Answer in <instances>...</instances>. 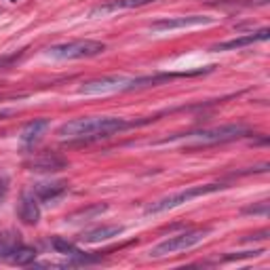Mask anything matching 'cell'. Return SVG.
<instances>
[{"mask_svg":"<svg viewBox=\"0 0 270 270\" xmlns=\"http://www.w3.org/2000/svg\"><path fill=\"white\" fill-rule=\"evenodd\" d=\"M144 123H148V120H127L123 116H85L63 123L57 129V135L66 141H93L133 129V127Z\"/></svg>","mask_w":270,"mask_h":270,"instance_id":"obj_1","label":"cell"},{"mask_svg":"<svg viewBox=\"0 0 270 270\" xmlns=\"http://www.w3.org/2000/svg\"><path fill=\"white\" fill-rule=\"evenodd\" d=\"M249 129L245 125H222V127H211V129H201L184 135H175V137L163 139V144L169 141H182L184 148H205V146H217V144H228V141H236L245 137Z\"/></svg>","mask_w":270,"mask_h":270,"instance_id":"obj_2","label":"cell"},{"mask_svg":"<svg viewBox=\"0 0 270 270\" xmlns=\"http://www.w3.org/2000/svg\"><path fill=\"white\" fill-rule=\"evenodd\" d=\"M226 186L224 184H203V186H190V188L186 190H179L175 194H169L165 198H160V201L148 205L144 213L146 215H158V213H165V211L169 209H175V207H182V205L194 201L198 196H205V194H213L217 190H224Z\"/></svg>","mask_w":270,"mask_h":270,"instance_id":"obj_3","label":"cell"},{"mask_svg":"<svg viewBox=\"0 0 270 270\" xmlns=\"http://www.w3.org/2000/svg\"><path fill=\"white\" fill-rule=\"evenodd\" d=\"M209 234V230L205 228H196V230H186V232H179V234H173L169 239L160 241L158 245H154L150 249V258H165V255H173V253H179V251H186V249H192L196 247L198 243L205 241V236Z\"/></svg>","mask_w":270,"mask_h":270,"instance_id":"obj_4","label":"cell"},{"mask_svg":"<svg viewBox=\"0 0 270 270\" xmlns=\"http://www.w3.org/2000/svg\"><path fill=\"white\" fill-rule=\"evenodd\" d=\"M104 51L106 44L99 40H70L49 47L47 57H53V59H87V57L101 55Z\"/></svg>","mask_w":270,"mask_h":270,"instance_id":"obj_5","label":"cell"},{"mask_svg":"<svg viewBox=\"0 0 270 270\" xmlns=\"http://www.w3.org/2000/svg\"><path fill=\"white\" fill-rule=\"evenodd\" d=\"M129 89V78L127 76H99V78H91L82 82L78 87L80 95H104V93H116V91H127Z\"/></svg>","mask_w":270,"mask_h":270,"instance_id":"obj_6","label":"cell"},{"mask_svg":"<svg viewBox=\"0 0 270 270\" xmlns=\"http://www.w3.org/2000/svg\"><path fill=\"white\" fill-rule=\"evenodd\" d=\"M213 17L207 15H186V17H169V19H156L150 23L152 32H171V30H184V28H196V25H209L213 23Z\"/></svg>","mask_w":270,"mask_h":270,"instance_id":"obj_7","label":"cell"},{"mask_svg":"<svg viewBox=\"0 0 270 270\" xmlns=\"http://www.w3.org/2000/svg\"><path fill=\"white\" fill-rule=\"evenodd\" d=\"M28 171H36V173H53V171H61L68 167V160L59 156L57 152H40L34 154L30 160H25Z\"/></svg>","mask_w":270,"mask_h":270,"instance_id":"obj_8","label":"cell"},{"mask_svg":"<svg viewBox=\"0 0 270 270\" xmlns=\"http://www.w3.org/2000/svg\"><path fill=\"white\" fill-rule=\"evenodd\" d=\"M268 38H270V30L262 28L260 32H251V34L232 38V40L217 42V44L211 47V51H234V49H243V47H249V44H255V42H264V40H268Z\"/></svg>","mask_w":270,"mask_h":270,"instance_id":"obj_9","label":"cell"},{"mask_svg":"<svg viewBox=\"0 0 270 270\" xmlns=\"http://www.w3.org/2000/svg\"><path fill=\"white\" fill-rule=\"evenodd\" d=\"M49 127H51V120L49 118H34V120H30V123L21 129V133H19V139H21L23 146H36L38 141L42 139V135L49 131Z\"/></svg>","mask_w":270,"mask_h":270,"instance_id":"obj_10","label":"cell"},{"mask_svg":"<svg viewBox=\"0 0 270 270\" xmlns=\"http://www.w3.org/2000/svg\"><path fill=\"white\" fill-rule=\"evenodd\" d=\"M17 215L23 224L36 226V224L40 222V205H38V198L34 194H28V192H25V194L21 196V201H19Z\"/></svg>","mask_w":270,"mask_h":270,"instance_id":"obj_11","label":"cell"},{"mask_svg":"<svg viewBox=\"0 0 270 270\" xmlns=\"http://www.w3.org/2000/svg\"><path fill=\"white\" fill-rule=\"evenodd\" d=\"M68 192V184L66 182H40L34 186L32 194H34L38 201L49 203V201H57Z\"/></svg>","mask_w":270,"mask_h":270,"instance_id":"obj_12","label":"cell"},{"mask_svg":"<svg viewBox=\"0 0 270 270\" xmlns=\"http://www.w3.org/2000/svg\"><path fill=\"white\" fill-rule=\"evenodd\" d=\"M154 0H110L106 4H99L91 11V17L95 15H108V13H116V11H125V9H137V6L150 4Z\"/></svg>","mask_w":270,"mask_h":270,"instance_id":"obj_13","label":"cell"},{"mask_svg":"<svg viewBox=\"0 0 270 270\" xmlns=\"http://www.w3.org/2000/svg\"><path fill=\"white\" fill-rule=\"evenodd\" d=\"M123 232H125L123 226H97V228H91V230H87V232H82L80 241L82 243H101V241H110Z\"/></svg>","mask_w":270,"mask_h":270,"instance_id":"obj_14","label":"cell"},{"mask_svg":"<svg viewBox=\"0 0 270 270\" xmlns=\"http://www.w3.org/2000/svg\"><path fill=\"white\" fill-rule=\"evenodd\" d=\"M51 247H53L57 253L66 255V258H74V255L82 253L80 249L74 245V243H70V241H66V239H61V236H57V239H53V241H51Z\"/></svg>","mask_w":270,"mask_h":270,"instance_id":"obj_15","label":"cell"},{"mask_svg":"<svg viewBox=\"0 0 270 270\" xmlns=\"http://www.w3.org/2000/svg\"><path fill=\"white\" fill-rule=\"evenodd\" d=\"M108 209V205H91V207H87V209H80V211H76V213L70 215V222H78V220H91V217L95 215H99V213H104V211Z\"/></svg>","mask_w":270,"mask_h":270,"instance_id":"obj_16","label":"cell"},{"mask_svg":"<svg viewBox=\"0 0 270 270\" xmlns=\"http://www.w3.org/2000/svg\"><path fill=\"white\" fill-rule=\"evenodd\" d=\"M243 213L247 215H268V201H262L260 205H249L243 209Z\"/></svg>","mask_w":270,"mask_h":270,"instance_id":"obj_17","label":"cell"},{"mask_svg":"<svg viewBox=\"0 0 270 270\" xmlns=\"http://www.w3.org/2000/svg\"><path fill=\"white\" fill-rule=\"evenodd\" d=\"M21 57H23V51H19V53H11V55H2V57H0V72L6 70V68H11L13 63H17Z\"/></svg>","mask_w":270,"mask_h":270,"instance_id":"obj_18","label":"cell"},{"mask_svg":"<svg viewBox=\"0 0 270 270\" xmlns=\"http://www.w3.org/2000/svg\"><path fill=\"white\" fill-rule=\"evenodd\" d=\"M9 188H11V179L6 175L4 171H0V205L6 201V196H9Z\"/></svg>","mask_w":270,"mask_h":270,"instance_id":"obj_19","label":"cell"},{"mask_svg":"<svg viewBox=\"0 0 270 270\" xmlns=\"http://www.w3.org/2000/svg\"><path fill=\"white\" fill-rule=\"evenodd\" d=\"M266 253L264 249H255V251H241V253H230L224 258V262H234V260H243V258H255V255Z\"/></svg>","mask_w":270,"mask_h":270,"instance_id":"obj_20","label":"cell"},{"mask_svg":"<svg viewBox=\"0 0 270 270\" xmlns=\"http://www.w3.org/2000/svg\"><path fill=\"white\" fill-rule=\"evenodd\" d=\"M15 114V110H0V120H4V118H9Z\"/></svg>","mask_w":270,"mask_h":270,"instance_id":"obj_21","label":"cell"}]
</instances>
